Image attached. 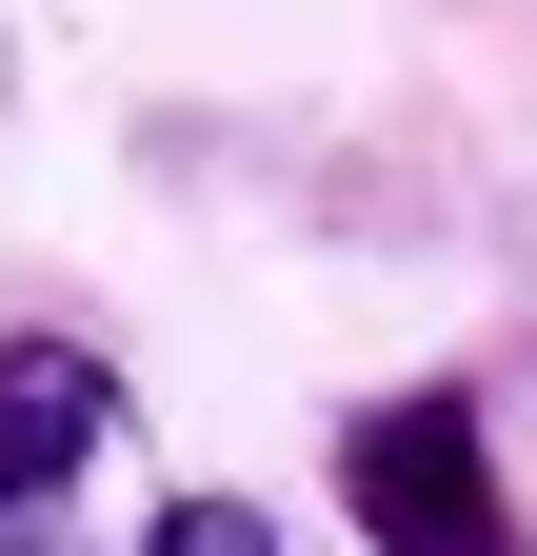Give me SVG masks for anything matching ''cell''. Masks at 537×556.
I'll return each mask as SVG.
<instances>
[{
    "label": "cell",
    "instance_id": "2",
    "mask_svg": "<svg viewBox=\"0 0 537 556\" xmlns=\"http://www.w3.org/2000/svg\"><path fill=\"white\" fill-rule=\"evenodd\" d=\"M80 457H120V358L100 338H0V556H40Z\"/></svg>",
    "mask_w": 537,
    "mask_h": 556
},
{
    "label": "cell",
    "instance_id": "3",
    "mask_svg": "<svg viewBox=\"0 0 537 556\" xmlns=\"http://www.w3.org/2000/svg\"><path fill=\"white\" fill-rule=\"evenodd\" d=\"M140 556H279V536H259V497H160Z\"/></svg>",
    "mask_w": 537,
    "mask_h": 556
},
{
    "label": "cell",
    "instance_id": "1",
    "mask_svg": "<svg viewBox=\"0 0 537 556\" xmlns=\"http://www.w3.org/2000/svg\"><path fill=\"white\" fill-rule=\"evenodd\" d=\"M339 497L378 556H517V497H498V438H478V397L419 378V397H359L339 417Z\"/></svg>",
    "mask_w": 537,
    "mask_h": 556
}]
</instances>
